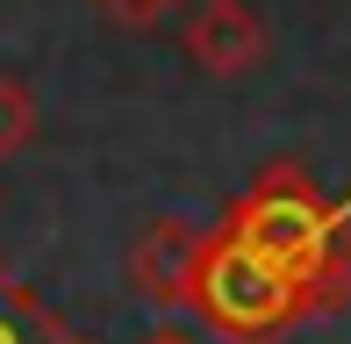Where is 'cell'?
I'll return each instance as SVG.
<instances>
[{
    "mask_svg": "<svg viewBox=\"0 0 351 344\" xmlns=\"http://www.w3.org/2000/svg\"><path fill=\"white\" fill-rule=\"evenodd\" d=\"M230 237L273 258L308 294V316H337L351 302V201H323L301 165H265L237 194Z\"/></svg>",
    "mask_w": 351,
    "mask_h": 344,
    "instance_id": "6da1fadb",
    "label": "cell"
},
{
    "mask_svg": "<svg viewBox=\"0 0 351 344\" xmlns=\"http://www.w3.org/2000/svg\"><path fill=\"white\" fill-rule=\"evenodd\" d=\"M186 302H194L222 337H244V344H265V337L294 330V323H308V294H301L273 258H258L244 237H230V230H208V237H201Z\"/></svg>",
    "mask_w": 351,
    "mask_h": 344,
    "instance_id": "7a4b0ae2",
    "label": "cell"
},
{
    "mask_svg": "<svg viewBox=\"0 0 351 344\" xmlns=\"http://www.w3.org/2000/svg\"><path fill=\"white\" fill-rule=\"evenodd\" d=\"M186 58L208 79H251L273 58V29L251 0H201L186 14Z\"/></svg>",
    "mask_w": 351,
    "mask_h": 344,
    "instance_id": "3957f363",
    "label": "cell"
},
{
    "mask_svg": "<svg viewBox=\"0 0 351 344\" xmlns=\"http://www.w3.org/2000/svg\"><path fill=\"white\" fill-rule=\"evenodd\" d=\"M201 237H208V230L180 223V215H158V223L136 237L130 280H136L143 302H158V308H180V302H186V287H194V258H201Z\"/></svg>",
    "mask_w": 351,
    "mask_h": 344,
    "instance_id": "277c9868",
    "label": "cell"
},
{
    "mask_svg": "<svg viewBox=\"0 0 351 344\" xmlns=\"http://www.w3.org/2000/svg\"><path fill=\"white\" fill-rule=\"evenodd\" d=\"M0 344H86V337H72L36 294L0 265Z\"/></svg>",
    "mask_w": 351,
    "mask_h": 344,
    "instance_id": "5b68a950",
    "label": "cell"
},
{
    "mask_svg": "<svg viewBox=\"0 0 351 344\" xmlns=\"http://www.w3.org/2000/svg\"><path fill=\"white\" fill-rule=\"evenodd\" d=\"M36 122H43V108H36V93H29V79L22 72H0V158L36 144Z\"/></svg>",
    "mask_w": 351,
    "mask_h": 344,
    "instance_id": "8992f818",
    "label": "cell"
},
{
    "mask_svg": "<svg viewBox=\"0 0 351 344\" xmlns=\"http://www.w3.org/2000/svg\"><path fill=\"white\" fill-rule=\"evenodd\" d=\"M101 8H108V14H122V22H158L172 0H101Z\"/></svg>",
    "mask_w": 351,
    "mask_h": 344,
    "instance_id": "52a82bcc",
    "label": "cell"
},
{
    "mask_svg": "<svg viewBox=\"0 0 351 344\" xmlns=\"http://www.w3.org/2000/svg\"><path fill=\"white\" fill-rule=\"evenodd\" d=\"M143 344H194V337H186V330H151Z\"/></svg>",
    "mask_w": 351,
    "mask_h": 344,
    "instance_id": "ba28073f",
    "label": "cell"
}]
</instances>
